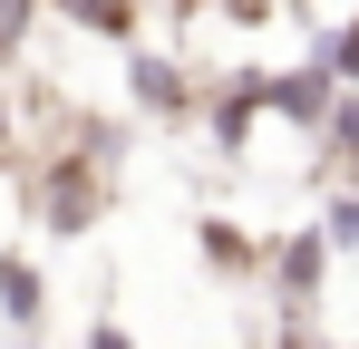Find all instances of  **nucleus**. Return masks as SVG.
Returning <instances> with one entry per match:
<instances>
[{"label":"nucleus","mask_w":359,"mask_h":349,"mask_svg":"<svg viewBox=\"0 0 359 349\" xmlns=\"http://www.w3.org/2000/svg\"><path fill=\"white\" fill-rule=\"evenodd\" d=\"M0 310H10L20 330H39V272H29V262H0Z\"/></svg>","instance_id":"423d86ee"},{"label":"nucleus","mask_w":359,"mask_h":349,"mask_svg":"<svg viewBox=\"0 0 359 349\" xmlns=\"http://www.w3.org/2000/svg\"><path fill=\"white\" fill-rule=\"evenodd\" d=\"M311 136H320L330 174H340V184H359V88H340V97H330V116H320Z\"/></svg>","instance_id":"20e7f679"},{"label":"nucleus","mask_w":359,"mask_h":349,"mask_svg":"<svg viewBox=\"0 0 359 349\" xmlns=\"http://www.w3.org/2000/svg\"><path fill=\"white\" fill-rule=\"evenodd\" d=\"M320 272H330V233H320V224L292 233V242L272 252V291H282V301H311V291H320Z\"/></svg>","instance_id":"7ed1b4c3"},{"label":"nucleus","mask_w":359,"mask_h":349,"mask_svg":"<svg viewBox=\"0 0 359 349\" xmlns=\"http://www.w3.org/2000/svg\"><path fill=\"white\" fill-rule=\"evenodd\" d=\"M330 97H340V78H330V58H320V49H311V68H292V78H262V107L292 116V126H320Z\"/></svg>","instance_id":"f03ea898"},{"label":"nucleus","mask_w":359,"mask_h":349,"mask_svg":"<svg viewBox=\"0 0 359 349\" xmlns=\"http://www.w3.org/2000/svg\"><path fill=\"white\" fill-rule=\"evenodd\" d=\"M204 252H214V262H224V272H243V262H252V242H243L233 224H204Z\"/></svg>","instance_id":"9b49d317"},{"label":"nucleus","mask_w":359,"mask_h":349,"mask_svg":"<svg viewBox=\"0 0 359 349\" xmlns=\"http://www.w3.org/2000/svg\"><path fill=\"white\" fill-rule=\"evenodd\" d=\"M107 156H117V146L88 136V165H59L49 184H39V224H49V233H88V224H97V165H107Z\"/></svg>","instance_id":"f257e3e1"},{"label":"nucleus","mask_w":359,"mask_h":349,"mask_svg":"<svg viewBox=\"0 0 359 349\" xmlns=\"http://www.w3.org/2000/svg\"><path fill=\"white\" fill-rule=\"evenodd\" d=\"M29 10H39V0H0V58H20V39H29Z\"/></svg>","instance_id":"f8f14e48"},{"label":"nucleus","mask_w":359,"mask_h":349,"mask_svg":"<svg viewBox=\"0 0 359 349\" xmlns=\"http://www.w3.org/2000/svg\"><path fill=\"white\" fill-rule=\"evenodd\" d=\"M126 78H136V107H156V116H184V97H194V88H184V68H175V58H156V49H136Z\"/></svg>","instance_id":"39448f33"},{"label":"nucleus","mask_w":359,"mask_h":349,"mask_svg":"<svg viewBox=\"0 0 359 349\" xmlns=\"http://www.w3.org/2000/svg\"><path fill=\"white\" fill-rule=\"evenodd\" d=\"M320 233H330V252H359V184H340V194H330Z\"/></svg>","instance_id":"1a4fd4ad"},{"label":"nucleus","mask_w":359,"mask_h":349,"mask_svg":"<svg viewBox=\"0 0 359 349\" xmlns=\"http://www.w3.org/2000/svg\"><path fill=\"white\" fill-rule=\"evenodd\" d=\"M0 146H10V107H0Z\"/></svg>","instance_id":"ddd939ff"},{"label":"nucleus","mask_w":359,"mask_h":349,"mask_svg":"<svg viewBox=\"0 0 359 349\" xmlns=\"http://www.w3.org/2000/svg\"><path fill=\"white\" fill-rule=\"evenodd\" d=\"M320 58H330V78H340V88H359V10L330 29V39H320Z\"/></svg>","instance_id":"9d476101"},{"label":"nucleus","mask_w":359,"mask_h":349,"mask_svg":"<svg viewBox=\"0 0 359 349\" xmlns=\"http://www.w3.org/2000/svg\"><path fill=\"white\" fill-rule=\"evenodd\" d=\"M59 10L78 29H97V39H126V29H136V0H59Z\"/></svg>","instance_id":"0eeeda50"},{"label":"nucleus","mask_w":359,"mask_h":349,"mask_svg":"<svg viewBox=\"0 0 359 349\" xmlns=\"http://www.w3.org/2000/svg\"><path fill=\"white\" fill-rule=\"evenodd\" d=\"M252 116H262V78H243L233 97L214 107V136H224V146H243V136H252Z\"/></svg>","instance_id":"6e6552de"}]
</instances>
